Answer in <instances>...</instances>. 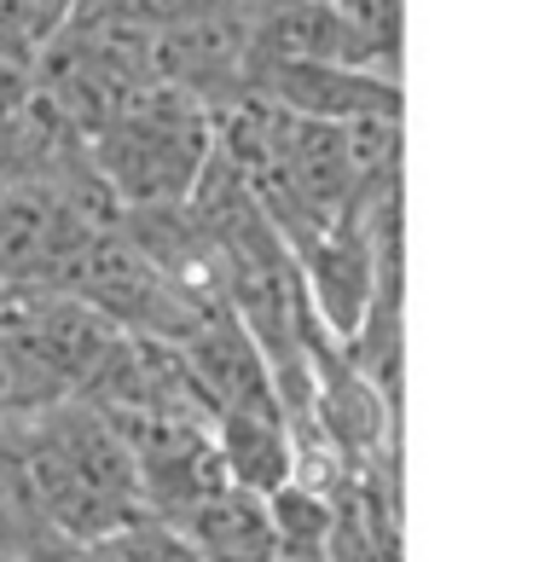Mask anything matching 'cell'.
Returning a JSON list of instances; mask_svg holds the SVG:
<instances>
[{
	"label": "cell",
	"mask_w": 539,
	"mask_h": 562,
	"mask_svg": "<svg viewBox=\"0 0 539 562\" xmlns=\"http://www.w3.org/2000/svg\"><path fill=\"white\" fill-rule=\"evenodd\" d=\"M215 134L203 128V111L180 93H157V99H128L111 111V134H105V169L111 186L134 210L151 203H180L198 186L203 162H210Z\"/></svg>",
	"instance_id": "cell-1"
},
{
	"label": "cell",
	"mask_w": 539,
	"mask_h": 562,
	"mask_svg": "<svg viewBox=\"0 0 539 562\" xmlns=\"http://www.w3.org/2000/svg\"><path fill=\"white\" fill-rule=\"evenodd\" d=\"M261 99L296 122H360V116H401V81L389 70L343 65V58H314V65H267Z\"/></svg>",
	"instance_id": "cell-2"
},
{
	"label": "cell",
	"mask_w": 539,
	"mask_h": 562,
	"mask_svg": "<svg viewBox=\"0 0 539 562\" xmlns=\"http://www.w3.org/2000/svg\"><path fill=\"white\" fill-rule=\"evenodd\" d=\"M210 441H215V464L226 475V487L267 498L273 487L296 482V435H290L279 401L215 412Z\"/></svg>",
	"instance_id": "cell-3"
},
{
	"label": "cell",
	"mask_w": 539,
	"mask_h": 562,
	"mask_svg": "<svg viewBox=\"0 0 539 562\" xmlns=\"http://www.w3.org/2000/svg\"><path fill=\"white\" fill-rule=\"evenodd\" d=\"M157 522H169L198 551V562H273V528H267V505L256 493L215 487L198 505L157 516Z\"/></svg>",
	"instance_id": "cell-4"
},
{
	"label": "cell",
	"mask_w": 539,
	"mask_h": 562,
	"mask_svg": "<svg viewBox=\"0 0 539 562\" xmlns=\"http://www.w3.org/2000/svg\"><path fill=\"white\" fill-rule=\"evenodd\" d=\"M273 528V562H325L330 551V498L319 487L284 482L261 498Z\"/></svg>",
	"instance_id": "cell-5"
},
{
	"label": "cell",
	"mask_w": 539,
	"mask_h": 562,
	"mask_svg": "<svg viewBox=\"0 0 539 562\" xmlns=\"http://www.w3.org/2000/svg\"><path fill=\"white\" fill-rule=\"evenodd\" d=\"M88 551H93V562H198V551L169 522H157L151 510L134 516L128 528H116L111 539H99Z\"/></svg>",
	"instance_id": "cell-6"
},
{
	"label": "cell",
	"mask_w": 539,
	"mask_h": 562,
	"mask_svg": "<svg viewBox=\"0 0 539 562\" xmlns=\"http://www.w3.org/2000/svg\"><path fill=\"white\" fill-rule=\"evenodd\" d=\"M330 12L343 18L348 41H355V58L371 70L395 53L401 41V0H330Z\"/></svg>",
	"instance_id": "cell-7"
},
{
	"label": "cell",
	"mask_w": 539,
	"mask_h": 562,
	"mask_svg": "<svg viewBox=\"0 0 539 562\" xmlns=\"http://www.w3.org/2000/svg\"><path fill=\"white\" fill-rule=\"evenodd\" d=\"M7 452H12V429H7V424H0V458H7Z\"/></svg>",
	"instance_id": "cell-8"
}]
</instances>
